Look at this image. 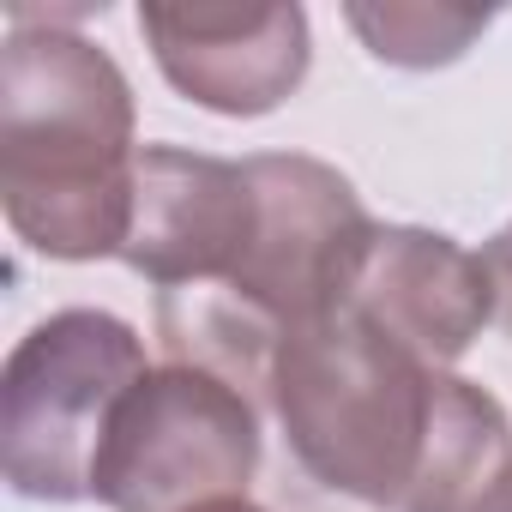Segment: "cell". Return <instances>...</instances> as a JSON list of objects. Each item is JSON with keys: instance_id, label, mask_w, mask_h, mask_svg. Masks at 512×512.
<instances>
[{"instance_id": "obj_1", "label": "cell", "mask_w": 512, "mask_h": 512, "mask_svg": "<svg viewBox=\"0 0 512 512\" xmlns=\"http://www.w3.org/2000/svg\"><path fill=\"white\" fill-rule=\"evenodd\" d=\"M133 85L55 13H13L0 43V211L61 266L121 260L133 223Z\"/></svg>"}, {"instance_id": "obj_2", "label": "cell", "mask_w": 512, "mask_h": 512, "mask_svg": "<svg viewBox=\"0 0 512 512\" xmlns=\"http://www.w3.org/2000/svg\"><path fill=\"white\" fill-rule=\"evenodd\" d=\"M446 374L452 368H428L362 314L326 308L278 338L266 398L296 464L320 488L404 512L434 440Z\"/></svg>"}, {"instance_id": "obj_3", "label": "cell", "mask_w": 512, "mask_h": 512, "mask_svg": "<svg viewBox=\"0 0 512 512\" xmlns=\"http://www.w3.org/2000/svg\"><path fill=\"white\" fill-rule=\"evenodd\" d=\"M151 374L145 338L109 308L37 320L0 374V476L19 500H91L97 446L115 404Z\"/></svg>"}, {"instance_id": "obj_4", "label": "cell", "mask_w": 512, "mask_h": 512, "mask_svg": "<svg viewBox=\"0 0 512 512\" xmlns=\"http://www.w3.org/2000/svg\"><path fill=\"white\" fill-rule=\"evenodd\" d=\"M260 476L253 398L193 362L151 368L109 416L97 446L91 500L109 512H193L247 494Z\"/></svg>"}, {"instance_id": "obj_5", "label": "cell", "mask_w": 512, "mask_h": 512, "mask_svg": "<svg viewBox=\"0 0 512 512\" xmlns=\"http://www.w3.org/2000/svg\"><path fill=\"white\" fill-rule=\"evenodd\" d=\"M260 235V187L247 157H205L181 145H139L133 163V223L121 241V266L175 290H223Z\"/></svg>"}, {"instance_id": "obj_6", "label": "cell", "mask_w": 512, "mask_h": 512, "mask_svg": "<svg viewBox=\"0 0 512 512\" xmlns=\"http://www.w3.org/2000/svg\"><path fill=\"white\" fill-rule=\"evenodd\" d=\"M157 73L199 109L229 121H260L284 109L314 61L308 13L296 0L253 7H139Z\"/></svg>"}, {"instance_id": "obj_7", "label": "cell", "mask_w": 512, "mask_h": 512, "mask_svg": "<svg viewBox=\"0 0 512 512\" xmlns=\"http://www.w3.org/2000/svg\"><path fill=\"white\" fill-rule=\"evenodd\" d=\"M338 308L362 314L428 368H452L494 326V284L476 247L422 223H374Z\"/></svg>"}, {"instance_id": "obj_8", "label": "cell", "mask_w": 512, "mask_h": 512, "mask_svg": "<svg viewBox=\"0 0 512 512\" xmlns=\"http://www.w3.org/2000/svg\"><path fill=\"white\" fill-rule=\"evenodd\" d=\"M512 476V416L464 374L440 380V416L404 512H488Z\"/></svg>"}, {"instance_id": "obj_9", "label": "cell", "mask_w": 512, "mask_h": 512, "mask_svg": "<svg viewBox=\"0 0 512 512\" xmlns=\"http://www.w3.org/2000/svg\"><path fill=\"white\" fill-rule=\"evenodd\" d=\"M344 25L362 49L404 73H434L470 55V43L494 25L488 7H452V0H350Z\"/></svg>"}, {"instance_id": "obj_10", "label": "cell", "mask_w": 512, "mask_h": 512, "mask_svg": "<svg viewBox=\"0 0 512 512\" xmlns=\"http://www.w3.org/2000/svg\"><path fill=\"white\" fill-rule=\"evenodd\" d=\"M482 266H488V284H494V326L512 338V235L506 229L482 247Z\"/></svg>"}, {"instance_id": "obj_11", "label": "cell", "mask_w": 512, "mask_h": 512, "mask_svg": "<svg viewBox=\"0 0 512 512\" xmlns=\"http://www.w3.org/2000/svg\"><path fill=\"white\" fill-rule=\"evenodd\" d=\"M193 512H266V506H253L247 494H235V500H211V506H193Z\"/></svg>"}, {"instance_id": "obj_12", "label": "cell", "mask_w": 512, "mask_h": 512, "mask_svg": "<svg viewBox=\"0 0 512 512\" xmlns=\"http://www.w3.org/2000/svg\"><path fill=\"white\" fill-rule=\"evenodd\" d=\"M488 512H512V476H506V482H500V494H494V500H488Z\"/></svg>"}, {"instance_id": "obj_13", "label": "cell", "mask_w": 512, "mask_h": 512, "mask_svg": "<svg viewBox=\"0 0 512 512\" xmlns=\"http://www.w3.org/2000/svg\"><path fill=\"white\" fill-rule=\"evenodd\" d=\"M506 235H512V229H506Z\"/></svg>"}]
</instances>
